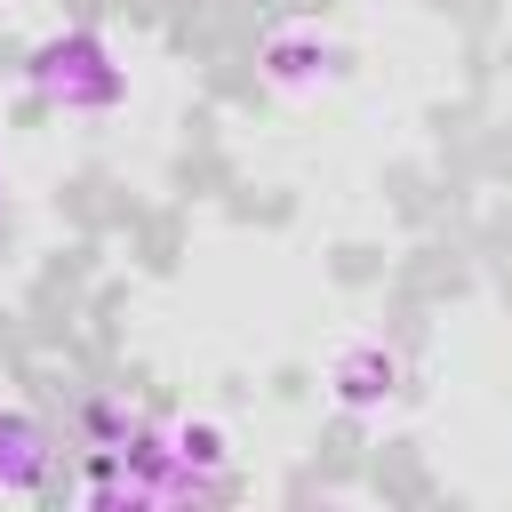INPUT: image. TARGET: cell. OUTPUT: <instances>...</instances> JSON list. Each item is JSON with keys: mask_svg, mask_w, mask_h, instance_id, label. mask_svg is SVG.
I'll return each mask as SVG.
<instances>
[{"mask_svg": "<svg viewBox=\"0 0 512 512\" xmlns=\"http://www.w3.org/2000/svg\"><path fill=\"white\" fill-rule=\"evenodd\" d=\"M32 88L56 96L64 112H88V96H96V104L120 96V72H112V56H104L96 32H64V40L32 48Z\"/></svg>", "mask_w": 512, "mask_h": 512, "instance_id": "1", "label": "cell"}, {"mask_svg": "<svg viewBox=\"0 0 512 512\" xmlns=\"http://www.w3.org/2000/svg\"><path fill=\"white\" fill-rule=\"evenodd\" d=\"M392 384H400V360H392L376 336H352V344L336 352V368H328V392H336V408H352V416H376V408L392 400Z\"/></svg>", "mask_w": 512, "mask_h": 512, "instance_id": "2", "label": "cell"}, {"mask_svg": "<svg viewBox=\"0 0 512 512\" xmlns=\"http://www.w3.org/2000/svg\"><path fill=\"white\" fill-rule=\"evenodd\" d=\"M48 472H56L48 424H32L24 408H0V488L8 496H32V488H48Z\"/></svg>", "mask_w": 512, "mask_h": 512, "instance_id": "3", "label": "cell"}, {"mask_svg": "<svg viewBox=\"0 0 512 512\" xmlns=\"http://www.w3.org/2000/svg\"><path fill=\"white\" fill-rule=\"evenodd\" d=\"M256 64H264V80H272V88H288V96H296V88H312V80H336V48H328V40H312V32H296V24H288V32H272Z\"/></svg>", "mask_w": 512, "mask_h": 512, "instance_id": "4", "label": "cell"}]
</instances>
